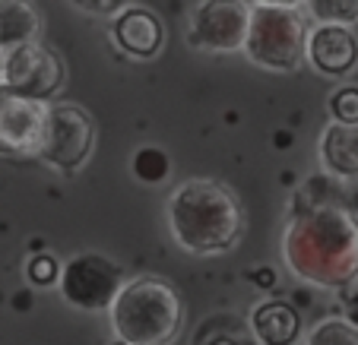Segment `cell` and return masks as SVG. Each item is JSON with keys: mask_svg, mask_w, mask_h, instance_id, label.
Returning <instances> with one entry per match:
<instances>
[{"mask_svg": "<svg viewBox=\"0 0 358 345\" xmlns=\"http://www.w3.org/2000/svg\"><path fill=\"white\" fill-rule=\"evenodd\" d=\"M282 263L301 282L327 291L358 279V219L339 203H308L292 210L282 231Z\"/></svg>", "mask_w": 358, "mask_h": 345, "instance_id": "6da1fadb", "label": "cell"}, {"mask_svg": "<svg viewBox=\"0 0 358 345\" xmlns=\"http://www.w3.org/2000/svg\"><path fill=\"white\" fill-rule=\"evenodd\" d=\"M169 231L181 251L194 257H219L238 247L244 235V206L231 187L213 177L178 184L165 203Z\"/></svg>", "mask_w": 358, "mask_h": 345, "instance_id": "7a4b0ae2", "label": "cell"}, {"mask_svg": "<svg viewBox=\"0 0 358 345\" xmlns=\"http://www.w3.org/2000/svg\"><path fill=\"white\" fill-rule=\"evenodd\" d=\"M108 320L124 345H171L181 336L184 301L162 276H136L111 301Z\"/></svg>", "mask_w": 358, "mask_h": 345, "instance_id": "3957f363", "label": "cell"}, {"mask_svg": "<svg viewBox=\"0 0 358 345\" xmlns=\"http://www.w3.org/2000/svg\"><path fill=\"white\" fill-rule=\"evenodd\" d=\"M304 41H308V22L298 3H273V0L250 3L241 51L254 67L266 73H295L304 64Z\"/></svg>", "mask_w": 358, "mask_h": 345, "instance_id": "277c9868", "label": "cell"}, {"mask_svg": "<svg viewBox=\"0 0 358 345\" xmlns=\"http://www.w3.org/2000/svg\"><path fill=\"white\" fill-rule=\"evenodd\" d=\"M0 76H3V95L51 105V98L61 95L67 82V67L55 47L32 41L0 54Z\"/></svg>", "mask_w": 358, "mask_h": 345, "instance_id": "5b68a950", "label": "cell"}, {"mask_svg": "<svg viewBox=\"0 0 358 345\" xmlns=\"http://www.w3.org/2000/svg\"><path fill=\"white\" fill-rule=\"evenodd\" d=\"M95 149V121L86 108L73 102L48 105L45 136L35 159L61 175H76Z\"/></svg>", "mask_w": 358, "mask_h": 345, "instance_id": "8992f818", "label": "cell"}, {"mask_svg": "<svg viewBox=\"0 0 358 345\" xmlns=\"http://www.w3.org/2000/svg\"><path fill=\"white\" fill-rule=\"evenodd\" d=\"M124 282H127V276H124L121 263H115L105 254L83 251L61 266L57 288H61V298L70 307L86 314H99V311H108L111 301L117 298V291L124 288Z\"/></svg>", "mask_w": 358, "mask_h": 345, "instance_id": "52a82bcc", "label": "cell"}, {"mask_svg": "<svg viewBox=\"0 0 358 345\" xmlns=\"http://www.w3.org/2000/svg\"><path fill=\"white\" fill-rule=\"evenodd\" d=\"M248 20L250 3L244 0H200L187 10L184 38L194 51H213V54L241 51Z\"/></svg>", "mask_w": 358, "mask_h": 345, "instance_id": "ba28073f", "label": "cell"}, {"mask_svg": "<svg viewBox=\"0 0 358 345\" xmlns=\"http://www.w3.org/2000/svg\"><path fill=\"white\" fill-rule=\"evenodd\" d=\"M304 61L317 73L345 80L358 70V35L349 26H314L308 29Z\"/></svg>", "mask_w": 358, "mask_h": 345, "instance_id": "9c48e42d", "label": "cell"}, {"mask_svg": "<svg viewBox=\"0 0 358 345\" xmlns=\"http://www.w3.org/2000/svg\"><path fill=\"white\" fill-rule=\"evenodd\" d=\"M45 117L48 105L0 95V152L38 156L41 136H45Z\"/></svg>", "mask_w": 358, "mask_h": 345, "instance_id": "30bf717a", "label": "cell"}, {"mask_svg": "<svg viewBox=\"0 0 358 345\" xmlns=\"http://www.w3.org/2000/svg\"><path fill=\"white\" fill-rule=\"evenodd\" d=\"M111 41L136 61H152L165 45V26L152 10L127 3V10L117 13L111 22Z\"/></svg>", "mask_w": 358, "mask_h": 345, "instance_id": "8fae6325", "label": "cell"}, {"mask_svg": "<svg viewBox=\"0 0 358 345\" xmlns=\"http://www.w3.org/2000/svg\"><path fill=\"white\" fill-rule=\"evenodd\" d=\"M301 330V314L289 301H260L248 317V332L257 345H298Z\"/></svg>", "mask_w": 358, "mask_h": 345, "instance_id": "7c38bea8", "label": "cell"}, {"mask_svg": "<svg viewBox=\"0 0 358 345\" xmlns=\"http://www.w3.org/2000/svg\"><path fill=\"white\" fill-rule=\"evenodd\" d=\"M317 159L330 177L358 181V124H327L317 140Z\"/></svg>", "mask_w": 358, "mask_h": 345, "instance_id": "4fadbf2b", "label": "cell"}, {"mask_svg": "<svg viewBox=\"0 0 358 345\" xmlns=\"http://www.w3.org/2000/svg\"><path fill=\"white\" fill-rule=\"evenodd\" d=\"M41 16L26 0H0V54L38 41Z\"/></svg>", "mask_w": 358, "mask_h": 345, "instance_id": "5bb4252c", "label": "cell"}, {"mask_svg": "<svg viewBox=\"0 0 358 345\" xmlns=\"http://www.w3.org/2000/svg\"><path fill=\"white\" fill-rule=\"evenodd\" d=\"M130 171H134L136 181L159 187V184H165L171 175V159L162 146H140V149L130 156Z\"/></svg>", "mask_w": 358, "mask_h": 345, "instance_id": "9a60e30c", "label": "cell"}, {"mask_svg": "<svg viewBox=\"0 0 358 345\" xmlns=\"http://www.w3.org/2000/svg\"><path fill=\"white\" fill-rule=\"evenodd\" d=\"M301 13L314 16L317 26H349L358 22V0H311V3H298Z\"/></svg>", "mask_w": 358, "mask_h": 345, "instance_id": "2e32d148", "label": "cell"}, {"mask_svg": "<svg viewBox=\"0 0 358 345\" xmlns=\"http://www.w3.org/2000/svg\"><path fill=\"white\" fill-rule=\"evenodd\" d=\"M304 345H358V330L343 317H327L311 326Z\"/></svg>", "mask_w": 358, "mask_h": 345, "instance_id": "e0dca14e", "label": "cell"}, {"mask_svg": "<svg viewBox=\"0 0 358 345\" xmlns=\"http://www.w3.org/2000/svg\"><path fill=\"white\" fill-rule=\"evenodd\" d=\"M330 121L336 124H358V86H339L330 95Z\"/></svg>", "mask_w": 358, "mask_h": 345, "instance_id": "ac0fdd59", "label": "cell"}, {"mask_svg": "<svg viewBox=\"0 0 358 345\" xmlns=\"http://www.w3.org/2000/svg\"><path fill=\"white\" fill-rule=\"evenodd\" d=\"M26 276L32 285H38V288H48V285H57V279H61V263H57L51 254L38 251L35 257H29L26 263Z\"/></svg>", "mask_w": 358, "mask_h": 345, "instance_id": "d6986e66", "label": "cell"}, {"mask_svg": "<svg viewBox=\"0 0 358 345\" xmlns=\"http://www.w3.org/2000/svg\"><path fill=\"white\" fill-rule=\"evenodd\" d=\"M200 345H257L254 342V336L244 330H229V326H219V330H213L210 336H203Z\"/></svg>", "mask_w": 358, "mask_h": 345, "instance_id": "ffe728a7", "label": "cell"}, {"mask_svg": "<svg viewBox=\"0 0 358 345\" xmlns=\"http://www.w3.org/2000/svg\"><path fill=\"white\" fill-rule=\"evenodd\" d=\"M73 10L92 16H117L127 10V3H121V0H80V3H73Z\"/></svg>", "mask_w": 358, "mask_h": 345, "instance_id": "44dd1931", "label": "cell"}, {"mask_svg": "<svg viewBox=\"0 0 358 345\" xmlns=\"http://www.w3.org/2000/svg\"><path fill=\"white\" fill-rule=\"evenodd\" d=\"M343 320L358 330V288H352L349 295H345V317Z\"/></svg>", "mask_w": 358, "mask_h": 345, "instance_id": "7402d4cb", "label": "cell"}, {"mask_svg": "<svg viewBox=\"0 0 358 345\" xmlns=\"http://www.w3.org/2000/svg\"><path fill=\"white\" fill-rule=\"evenodd\" d=\"M257 276H260V279H257L260 285H273V270H270V266H264V270H260Z\"/></svg>", "mask_w": 358, "mask_h": 345, "instance_id": "603a6c76", "label": "cell"}, {"mask_svg": "<svg viewBox=\"0 0 358 345\" xmlns=\"http://www.w3.org/2000/svg\"><path fill=\"white\" fill-rule=\"evenodd\" d=\"M0 95H3V76H0Z\"/></svg>", "mask_w": 358, "mask_h": 345, "instance_id": "cb8c5ba5", "label": "cell"}]
</instances>
